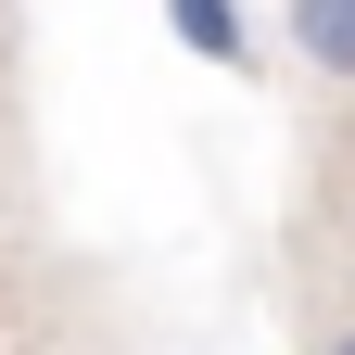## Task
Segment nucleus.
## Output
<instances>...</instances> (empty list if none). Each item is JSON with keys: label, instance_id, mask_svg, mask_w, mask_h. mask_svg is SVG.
<instances>
[{"label": "nucleus", "instance_id": "1", "mask_svg": "<svg viewBox=\"0 0 355 355\" xmlns=\"http://www.w3.org/2000/svg\"><path fill=\"white\" fill-rule=\"evenodd\" d=\"M292 51L318 76H355V0H292Z\"/></svg>", "mask_w": 355, "mask_h": 355}, {"label": "nucleus", "instance_id": "2", "mask_svg": "<svg viewBox=\"0 0 355 355\" xmlns=\"http://www.w3.org/2000/svg\"><path fill=\"white\" fill-rule=\"evenodd\" d=\"M165 26L191 38L203 64H254V38H241V0H165Z\"/></svg>", "mask_w": 355, "mask_h": 355}]
</instances>
